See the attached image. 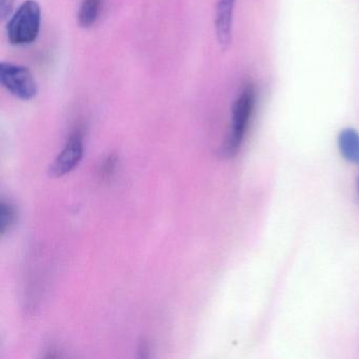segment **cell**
Returning a JSON list of instances; mask_svg holds the SVG:
<instances>
[{"instance_id": "obj_11", "label": "cell", "mask_w": 359, "mask_h": 359, "mask_svg": "<svg viewBox=\"0 0 359 359\" xmlns=\"http://www.w3.org/2000/svg\"><path fill=\"white\" fill-rule=\"evenodd\" d=\"M358 193H359V177H358Z\"/></svg>"}, {"instance_id": "obj_10", "label": "cell", "mask_w": 359, "mask_h": 359, "mask_svg": "<svg viewBox=\"0 0 359 359\" xmlns=\"http://www.w3.org/2000/svg\"><path fill=\"white\" fill-rule=\"evenodd\" d=\"M14 4H15V0H0V18L1 20H6L11 16Z\"/></svg>"}, {"instance_id": "obj_8", "label": "cell", "mask_w": 359, "mask_h": 359, "mask_svg": "<svg viewBox=\"0 0 359 359\" xmlns=\"http://www.w3.org/2000/svg\"><path fill=\"white\" fill-rule=\"evenodd\" d=\"M16 219V210L10 203L1 201L0 203V233L6 234Z\"/></svg>"}, {"instance_id": "obj_7", "label": "cell", "mask_w": 359, "mask_h": 359, "mask_svg": "<svg viewBox=\"0 0 359 359\" xmlns=\"http://www.w3.org/2000/svg\"><path fill=\"white\" fill-rule=\"evenodd\" d=\"M102 0H83L79 11V24L81 28H91L97 22Z\"/></svg>"}, {"instance_id": "obj_5", "label": "cell", "mask_w": 359, "mask_h": 359, "mask_svg": "<svg viewBox=\"0 0 359 359\" xmlns=\"http://www.w3.org/2000/svg\"><path fill=\"white\" fill-rule=\"evenodd\" d=\"M235 0H217L215 12V31L218 45L226 50L232 41L233 15Z\"/></svg>"}, {"instance_id": "obj_9", "label": "cell", "mask_w": 359, "mask_h": 359, "mask_svg": "<svg viewBox=\"0 0 359 359\" xmlns=\"http://www.w3.org/2000/svg\"><path fill=\"white\" fill-rule=\"evenodd\" d=\"M116 157L114 155L109 156L106 161H104L102 165V176L104 178H108L109 176L112 175L114 172L115 167H116Z\"/></svg>"}, {"instance_id": "obj_3", "label": "cell", "mask_w": 359, "mask_h": 359, "mask_svg": "<svg viewBox=\"0 0 359 359\" xmlns=\"http://www.w3.org/2000/svg\"><path fill=\"white\" fill-rule=\"evenodd\" d=\"M0 81L18 100H31L39 93L36 81L28 68L12 62L0 64Z\"/></svg>"}, {"instance_id": "obj_4", "label": "cell", "mask_w": 359, "mask_h": 359, "mask_svg": "<svg viewBox=\"0 0 359 359\" xmlns=\"http://www.w3.org/2000/svg\"><path fill=\"white\" fill-rule=\"evenodd\" d=\"M83 153V134L81 130L77 129L71 134L64 150L50 167V175L60 177L70 173L81 161Z\"/></svg>"}, {"instance_id": "obj_2", "label": "cell", "mask_w": 359, "mask_h": 359, "mask_svg": "<svg viewBox=\"0 0 359 359\" xmlns=\"http://www.w3.org/2000/svg\"><path fill=\"white\" fill-rule=\"evenodd\" d=\"M41 9L35 0H26L10 18L7 35L13 46H26L34 43L41 30Z\"/></svg>"}, {"instance_id": "obj_1", "label": "cell", "mask_w": 359, "mask_h": 359, "mask_svg": "<svg viewBox=\"0 0 359 359\" xmlns=\"http://www.w3.org/2000/svg\"><path fill=\"white\" fill-rule=\"evenodd\" d=\"M255 100L256 92L253 85L245 86L237 96L232 108L230 135L222 148V155L224 157L235 156L238 152L253 114Z\"/></svg>"}, {"instance_id": "obj_6", "label": "cell", "mask_w": 359, "mask_h": 359, "mask_svg": "<svg viewBox=\"0 0 359 359\" xmlns=\"http://www.w3.org/2000/svg\"><path fill=\"white\" fill-rule=\"evenodd\" d=\"M340 153L346 161L359 163V134L353 128H346L338 136Z\"/></svg>"}]
</instances>
